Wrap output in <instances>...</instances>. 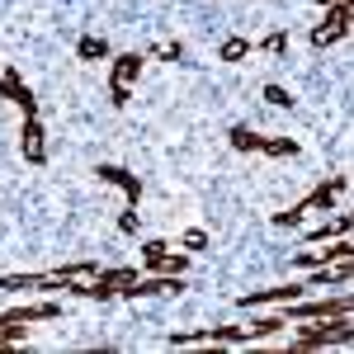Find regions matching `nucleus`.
Listing matches in <instances>:
<instances>
[{"label":"nucleus","instance_id":"obj_21","mask_svg":"<svg viewBox=\"0 0 354 354\" xmlns=\"http://www.w3.org/2000/svg\"><path fill=\"white\" fill-rule=\"evenodd\" d=\"M180 245H185V250H203V245H208V232H185Z\"/></svg>","mask_w":354,"mask_h":354},{"label":"nucleus","instance_id":"obj_19","mask_svg":"<svg viewBox=\"0 0 354 354\" xmlns=\"http://www.w3.org/2000/svg\"><path fill=\"white\" fill-rule=\"evenodd\" d=\"M165 250H170L165 241H147V245H142V265H147V270H156V260H161Z\"/></svg>","mask_w":354,"mask_h":354},{"label":"nucleus","instance_id":"obj_1","mask_svg":"<svg viewBox=\"0 0 354 354\" xmlns=\"http://www.w3.org/2000/svg\"><path fill=\"white\" fill-rule=\"evenodd\" d=\"M298 340H288L293 354H317V350H350L354 340V312L345 317H322V322H293Z\"/></svg>","mask_w":354,"mask_h":354},{"label":"nucleus","instance_id":"obj_8","mask_svg":"<svg viewBox=\"0 0 354 354\" xmlns=\"http://www.w3.org/2000/svg\"><path fill=\"white\" fill-rule=\"evenodd\" d=\"M0 95H5V100H10L19 113H38L33 90H28V85L19 81V71H15V66H5V62H0Z\"/></svg>","mask_w":354,"mask_h":354},{"label":"nucleus","instance_id":"obj_11","mask_svg":"<svg viewBox=\"0 0 354 354\" xmlns=\"http://www.w3.org/2000/svg\"><path fill=\"white\" fill-rule=\"evenodd\" d=\"M260 156H274V161H288V156H298L302 147L293 137H260V147H255Z\"/></svg>","mask_w":354,"mask_h":354},{"label":"nucleus","instance_id":"obj_6","mask_svg":"<svg viewBox=\"0 0 354 354\" xmlns=\"http://www.w3.org/2000/svg\"><path fill=\"white\" fill-rule=\"evenodd\" d=\"M19 151H24L28 165L48 161V133H43V118L38 113H24V128H19Z\"/></svg>","mask_w":354,"mask_h":354},{"label":"nucleus","instance_id":"obj_3","mask_svg":"<svg viewBox=\"0 0 354 354\" xmlns=\"http://www.w3.org/2000/svg\"><path fill=\"white\" fill-rule=\"evenodd\" d=\"M165 293H185V274H151V279H142V274H133L128 283H118L113 288V298H165Z\"/></svg>","mask_w":354,"mask_h":354},{"label":"nucleus","instance_id":"obj_20","mask_svg":"<svg viewBox=\"0 0 354 354\" xmlns=\"http://www.w3.org/2000/svg\"><path fill=\"white\" fill-rule=\"evenodd\" d=\"M137 227H142V213H137V203H128V213L118 218V232H123V236H133Z\"/></svg>","mask_w":354,"mask_h":354},{"label":"nucleus","instance_id":"obj_10","mask_svg":"<svg viewBox=\"0 0 354 354\" xmlns=\"http://www.w3.org/2000/svg\"><path fill=\"white\" fill-rule=\"evenodd\" d=\"M335 236H350V213L345 208H335L322 227H312L307 232V245H322V241H335Z\"/></svg>","mask_w":354,"mask_h":354},{"label":"nucleus","instance_id":"obj_2","mask_svg":"<svg viewBox=\"0 0 354 354\" xmlns=\"http://www.w3.org/2000/svg\"><path fill=\"white\" fill-rule=\"evenodd\" d=\"M142 62H147L142 53H118L113 57V66H109V104L113 109H123V104L133 100V85H137V76H142Z\"/></svg>","mask_w":354,"mask_h":354},{"label":"nucleus","instance_id":"obj_17","mask_svg":"<svg viewBox=\"0 0 354 354\" xmlns=\"http://www.w3.org/2000/svg\"><path fill=\"white\" fill-rule=\"evenodd\" d=\"M265 104H270V109H293V95H288V90H283V85H265Z\"/></svg>","mask_w":354,"mask_h":354},{"label":"nucleus","instance_id":"obj_12","mask_svg":"<svg viewBox=\"0 0 354 354\" xmlns=\"http://www.w3.org/2000/svg\"><path fill=\"white\" fill-rule=\"evenodd\" d=\"M227 142H232L236 151H255V147H260V133H255V128H245V123H232Z\"/></svg>","mask_w":354,"mask_h":354},{"label":"nucleus","instance_id":"obj_16","mask_svg":"<svg viewBox=\"0 0 354 354\" xmlns=\"http://www.w3.org/2000/svg\"><path fill=\"white\" fill-rule=\"evenodd\" d=\"M76 53H81V62H100V57H109V43L104 38H81Z\"/></svg>","mask_w":354,"mask_h":354},{"label":"nucleus","instance_id":"obj_13","mask_svg":"<svg viewBox=\"0 0 354 354\" xmlns=\"http://www.w3.org/2000/svg\"><path fill=\"white\" fill-rule=\"evenodd\" d=\"M142 57H161V62H180V57H185V43H180V38H161V43H151V48H147Z\"/></svg>","mask_w":354,"mask_h":354},{"label":"nucleus","instance_id":"obj_22","mask_svg":"<svg viewBox=\"0 0 354 354\" xmlns=\"http://www.w3.org/2000/svg\"><path fill=\"white\" fill-rule=\"evenodd\" d=\"M317 5H335V0H317Z\"/></svg>","mask_w":354,"mask_h":354},{"label":"nucleus","instance_id":"obj_5","mask_svg":"<svg viewBox=\"0 0 354 354\" xmlns=\"http://www.w3.org/2000/svg\"><path fill=\"white\" fill-rule=\"evenodd\" d=\"M345 189H350V180L345 175H335V180H326V185H317V189L302 198V218H312V213H335L340 208V198H345Z\"/></svg>","mask_w":354,"mask_h":354},{"label":"nucleus","instance_id":"obj_7","mask_svg":"<svg viewBox=\"0 0 354 354\" xmlns=\"http://www.w3.org/2000/svg\"><path fill=\"white\" fill-rule=\"evenodd\" d=\"M307 288H302V279L298 283H279V288H250V293H241V307L250 312V307H283V302H293V298H302Z\"/></svg>","mask_w":354,"mask_h":354},{"label":"nucleus","instance_id":"obj_4","mask_svg":"<svg viewBox=\"0 0 354 354\" xmlns=\"http://www.w3.org/2000/svg\"><path fill=\"white\" fill-rule=\"evenodd\" d=\"M350 19H354V5L350 0H335L326 15V24L312 28V48H330V43H340L345 33H350Z\"/></svg>","mask_w":354,"mask_h":354},{"label":"nucleus","instance_id":"obj_14","mask_svg":"<svg viewBox=\"0 0 354 354\" xmlns=\"http://www.w3.org/2000/svg\"><path fill=\"white\" fill-rule=\"evenodd\" d=\"M255 53V43H245V38H227L218 48V62H245V57Z\"/></svg>","mask_w":354,"mask_h":354},{"label":"nucleus","instance_id":"obj_9","mask_svg":"<svg viewBox=\"0 0 354 354\" xmlns=\"http://www.w3.org/2000/svg\"><path fill=\"white\" fill-rule=\"evenodd\" d=\"M95 175H100L104 185H113V189H123V194H128V203H142V180H137L133 170H123V165H100Z\"/></svg>","mask_w":354,"mask_h":354},{"label":"nucleus","instance_id":"obj_18","mask_svg":"<svg viewBox=\"0 0 354 354\" xmlns=\"http://www.w3.org/2000/svg\"><path fill=\"white\" fill-rule=\"evenodd\" d=\"M302 222H307V218H302L298 203H293V208H283V213H274V227H279V232H288V227H302Z\"/></svg>","mask_w":354,"mask_h":354},{"label":"nucleus","instance_id":"obj_15","mask_svg":"<svg viewBox=\"0 0 354 354\" xmlns=\"http://www.w3.org/2000/svg\"><path fill=\"white\" fill-rule=\"evenodd\" d=\"M255 53H270V57H283V53H288V33H283V28H274L270 38H260V43H255Z\"/></svg>","mask_w":354,"mask_h":354}]
</instances>
